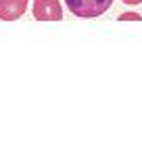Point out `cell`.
Returning <instances> with one entry per match:
<instances>
[{"instance_id": "cell-1", "label": "cell", "mask_w": 142, "mask_h": 149, "mask_svg": "<svg viewBox=\"0 0 142 149\" xmlns=\"http://www.w3.org/2000/svg\"><path fill=\"white\" fill-rule=\"evenodd\" d=\"M65 4L75 17L90 19V17H98L107 13L113 4V0H65Z\"/></svg>"}, {"instance_id": "cell-2", "label": "cell", "mask_w": 142, "mask_h": 149, "mask_svg": "<svg viewBox=\"0 0 142 149\" xmlns=\"http://www.w3.org/2000/svg\"><path fill=\"white\" fill-rule=\"evenodd\" d=\"M34 17L38 21H59L63 19V6L59 0H34Z\"/></svg>"}, {"instance_id": "cell-3", "label": "cell", "mask_w": 142, "mask_h": 149, "mask_svg": "<svg viewBox=\"0 0 142 149\" xmlns=\"http://www.w3.org/2000/svg\"><path fill=\"white\" fill-rule=\"evenodd\" d=\"M27 11V0H0V19L15 21Z\"/></svg>"}, {"instance_id": "cell-4", "label": "cell", "mask_w": 142, "mask_h": 149, "mask_svg": "<svg viewBox=\"0 0 142 149\" xmlns=\"http://www.w3.org/2000/svg\"><path fill=\"white\" fill-rule=\"evenodd\" d=\"M119 19H121V21H125V19H134V21H138L140 15H136V13H125V15H121Z\"/></svg>"}, {"instance_id": "cell-5", "label": "cell", "mask_w": 142, "mask_h": 149, "mask_svg": "<svg viewBox=\"0 0 142 149\" xmlns=\"http://www.w3.org/2000/svg\"><path fill=\"white\" fill-rule=\"evenodd\" d=\"M123 2H128V4H138V2H142V0H123Z\"/></svg>"}]
</instances>
